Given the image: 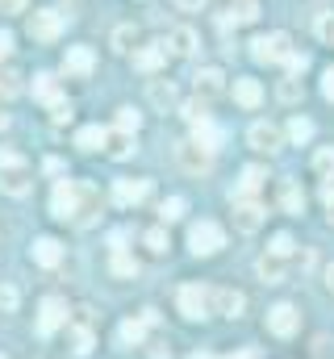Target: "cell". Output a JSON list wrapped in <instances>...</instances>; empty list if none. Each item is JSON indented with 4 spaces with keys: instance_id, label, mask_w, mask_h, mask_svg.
Segmentation results:
<instances>
[{
    "instance_id": "cell-1",
    "label": "cell",
    "mask_w": 334,
    "mask_h": 359,
    "mask_svg": "<svg viewBox=\"0 0 334 359\" xmlns=\"http://www.w3.org/2000/svg\"><path fill=\"white\" fill-rule=\"evenodd\" d=\"M250 55H255V63H288L293 38H288V34H259V38L250 42Z\"/></svg>"
},
{
    "instance_id": "cell-2",
    "label": "cell",
    "mask_w": 334,
    "mask_h": 359,
    "mask_svg": "<svg viewBox=\"0 0 334 359\" xmlns=\"http://www.w3.org/2000/svg\"><path fill=\"white\" fill-rule=\"evenodd\" d=\"M188 247H192V255H218L226 247V234H222L218 222H196L188 230Z\"/></svg>"
},
{
    "instance_id": "cell-3",
    "label": "cell",
    "mask_w": 334,
    "mask_h": 359,
    "mask_svg": "<svg viewBox=\"0 0 334 359\" xmlns=\"http://www.w3.org/2000/svg\"><path fill=\"white\" fill-rule=\"evenodd\" d=\"M175 163H180V172H188V176H205V172L213 168V151H205L201 142H180V147H175Z\"/></svg>"
},
{
    "instance_id": "cell-4",
    "label": "cell",
    "mask_w": 334,
    "mask_h": 359,
    "mask_svg": "<svg viewBox=\"0 0 334 359\" xmlns=\"http://www.w3.org/2000/svg\"><path fill=\"white\" fill-rule=\"evenodd\" d=\"M230 205H234V230L239 234H255L259 226H263V205L255 201V196H230Z\"/></svg>"
},
{
    "instance_id": "cell-5",
    "label": "cell",
    "mask_w": 334,
    "mask_h": 359,
    "mask_svg": "<svg viewBox=\"0 0 334 359\" xmlns=\"http://www.w3.org/2000/svg\"><path fill=\"white\" fill-rule=\"evenodd\" d=\"M175 305H180L184 318L201 322V318L209 313V288H201V284H184V288L175 292Z\"/></svg>"
},
{
    "instance_id": "cell-6",
    "label": "cell",
    "mask_w": 334,
    "mask_h": 359,
    "mask_svg": "<svg viewBox=\"0 0 334 359\" xmlns=\"http://www.w3.org/2000/svg\"><path fill=\"white\" fill-rule=\"evenodd\" d=\"M76 205H80V184L59 180V184H55V196H51V213H55L59 222H67V217H76Z\"/></svg>"
},
{
    "instance_id": "cell-7",
    "label": "cell",
    "mask_w": 334,
    "mask_h": 359,
    "mask_svg": "<svg viewBox=\"0 0 334 359\" xmlns=\"http://www.w3.org/2000/svg\"><path fill=\"white\" fill-rule=\"evenodd\" d=\"M247 309V297L239 288H213L209 292V313H222V318H243Z\"/></svg>"
},
{
    "instance_id": "cell-8",
    "label": "cell",
    "mask_w": 334,
    "mask_h": 359,
    "mask_svg": "<svg viewBox=\"0 0 334 359\" xmlns=\"http://www.w3.org/2000/svg\"><path fill=\"white\" fill-rule=\"evenodd\" d=\"M297 326H301V313H297V305L280 301V305H272V309H267V330H272V334L288 339V334H297Z\"/></svg>"
},
{
    "instance_id": "cell-9",
    "label": "cell",
    "mask_w": 334,
    "mask_h": 359,
    "mask_svg": "<svg viewBox=\"0 0 334 359\" xmlns=\"http://www.w3.org/2000/svg\"><path fill=\"white\" fill-rule=\"evenodd\" d=\"M59 29H63V17H59L55 8H38V13L29 17V38H34V42H55Z\"/></svg>"
},
{
    "instance_id": "cell-10",
    "label": "cell",
    "mask_w": 334,
    "mask_h": 359,
    "mask_svg": "<svg viewBox=\"0 0 334 359\" xmlns=\"http://www.w3.org/2000/svg\"><path fill=\"white\" fill-rule=\"evenodd\" d=\"M59 326H67V305H63L59 297H46V301H42V309H38V334H42V339H51Z\"/></svg>"
},
{
    "instance_id": "cell-11",
    "label": "cell",
    "mask_w": 334,
    "mask_h": 359,
    "mask_svg": "<svg viewBox=\"0 0 334 359\" xmlns=\"http://www.w3.org/2000/svg\"><path fill=\"white\" fill-rule=\"evenodd\" d=\"M92 67H96V55H92L88 46H67V55H63V72H67L72 80H88Z\"/></svg>"
},
{
    "instance_id": "cell-12",
    "label": "cell",
    "mask_w": 334,
    "mask_h": 359,
    "mask_svg": "<svg viewBox=\"0 0 334 359\" xmlns=\"http://www.w3.org/2000/svg\"><path fill=\"white\" fill-rule=\"evenodd\" d=\"M29 255H34V264H38V268H59V264H63V243H59V238H51V234H42V238H34Z\"/></svg>"
},
{
    "instance_id": "cell-13",
    "label": "cell",
    "mask_w": 334,
    "mask_h": 359,
    "mask_svg": "<svg viewBox=\"0 0 334 359\" xmlns=\"http://www.w3.org/2000/svg\"><path fill=\"white\" fill-rule=\"evenodd\" d=\"M151 196V180H117L113 184V201L117 205H142Z\"/></svg>"
},
{
    "instance_id": "cell-14",
    "label": "cell",
    "mask_w": 334,
    "mask_h": 359,
    "mask_svg": "<svg viewBox=\"0 0 334 359\" xmlns=\"http://www.w3.org/2000/svg\"><path fill=\"white\" fill-rule=\"evenodd\" d=\"M247 142L255 147V151H267V155H272V151H280L284 138H280V130H276L272 121H255V126L247 130Z\"/></svg>"
},
{
    "instance_id": "cell-15",
    "label": "cell",
    "mask_w": 334,
    "mask_h": 359,
    "mask_svg": "<svg viewBox=\"0 0 334 359\" xmlns=\"http://www.w3.org/2000/svg\"><path fill=\"white\" fill-rule=\"evenodd\" d=\"M96 213H100V192L92 188V184H80V205H76V226H92L96 222Z\"/></svg>"
},
{
    "instance_id": "cell-16",
    "label": "cell",
    "mask_w": 334,
    "mask_h": 359,
    "mask_svg": "<svg viewBox=\"0 0 334 359\" xmlns=\"http://www.w3.org/2000/svg\"><path fill=\"white\" fill-rule=\"evenodd\" d=\"M226 88V76H222V67H201L196 72V96L201 100H213V96H222Z\"/></svg>"
},
{
    "instance_id": "cell-17",
    "label": "cell",
    "mask_w": 334,
    "mask_h": 359,
    "mask_svg": "<svg viewBox=\"0 0 334 359\" xmlns=\"http://www.w3.org/2000/svg\"><path fill=\"white\" fill-rule=\"evenodd\" d=\"M163 63H167V46H163V42H151V46L134 50V67H138V72H147V76H151V72H159Z\"/></svg>"
},
{
    "instance_id": "cell-18",
    "label": "cell",
    "mask_w": 334,
    "mask_h": 359,
    "mask_svg": "<svg viewBox=\"0 0 334 359\" xmlns=\"http://www.w3.org/2000/svg\"><path fill=\"white\" fill-rule=\"evenodd\" d=\"M276 201H280V209H284V213H301V209H305V192H301V184H297V180H280Z\"/></svg>"
},
{
    "instance_id": "cell-19",
    "label": "cell",
    "mask_w": 334,
    "mask_h": 359,
    "mask_svg": "<svg viewBox=\"0 0 334 359\" xmlns=\"http://www.w3.org/2000/svg\"><path fill=\"white\" fill-rule=\"evenodd\" d=\"M163 46L171 50V55H175V59H188V55L196 50V34H192L188 25H175V29L167 34V42H163Z\"/></svg>"
},
{
    "instance_id": "cell-20",
    "label": "cell",
    "mask_w": 334,
    "mask_h": 359,
    "mask_svg": "<svg viewBox=\"0 0 334 359\" xmlns=\"http://www.w3.org/2000/svg\"><path fill=\"white\" fill-rule=\"evenodd\" d=\"M0 192H8V196H25V192H29V172H25V168H8V172H0Z\"/></svg>"
},
{
    "instance_id": "cell-21",
    "label": "cell",
    "mask_w": 334,
    "mask_h": 359,
    "mask_svg": "<svg viewBox=\"0 0 334 359\" xmlns=\"http://www.w3.org/2000/svg\"><path fill=\"white\" fill-rule=\"evenodd\" d=\"M259 17V0H234L230 8H226V25L234 21V25H250Z\"/></svg>"
},
{
    "instance_id": "cell-22",
    "label": "cell",
    "mask_w": 334,
    "mask_h": 359,
    "mask_svg": "<svg viewBox=\"0 0 334 359\" xmlns=\"http://www.w3.org/2000/svg\"><path fill=\"white\" fill-rule=\"evenodd\" d=\"M255 271H259V280H267V284H280V280H284V259L267 251V255L255 264Z\"/></svg>"
},
{
    "instance_id": "cell-23",
    "label": "cell",
    "mask_w": 334,
    "mask_h": 359,
    "mask_svg": "<svg viewBox=\"0 0 334 359\" xmlns=\"http://www.w3.org/2000/svg\"><path fill=\"white\" fill-rule=\"evenodd\" d=\"M234 100H239L243 109H255V104L263 100V88H259V80H234Z\"/></svg>"
},
{
    "instance_id": "cell-24",
    "label": "cell",
    "mask_w": 334,
    "mask_h": 359,
    "mask_svg": "<svg viewBox=\"0 0 334 359\" xmlns=\"http://www.w3.org/2000/svg\"><path fill=\"white\" fill-rule=\"evenodd\" d=\"M192 142H201L205 151H218V142H222V130H218L213 121H196V126H192Z\"/></svg>"
},
{
    "instance_id": "cell-25",
    "label": "cell",
    "mask_w": 334,
    "mask_h": 359,
    "mask_svg": "<svg viewBox=\"0 0 334 359\" xmlns=\"http://www.w3.org/2000/svg\"><path fill=\"white\" fill-rule=\"evenodd\" d=\"M147 96H151L155 109H171V104H175V88H171V80H151Z\"/></svg>"
},
{
    "instance_id": "cell-26",
    "label": "cell",
    "mask_w": 334,
    "mask_h": 359,
    "mask_svg": "<svg viewBox=\"0 0 334 359\" xmlns=\"http://www.w3.org/2000/svg\"><path fill=\"white\" fill-rule=\"evenodd\" d=\"M105 151H109L113 159H126V155L134 151V134H121V130H117V134H105Z\"/></svg>"
},
{
    "instance_id": "cell-27",
    "label": "cell",
    "mask_w": 334,
    "mask_h": 359,
    "mask_svg": "<svg viewBox=\"0 0 334 359\" xmlns=\"http://www.w3.org/2000/svg\"><path fill=\"white\" fill-rule=\"evenodd\" d=\"M76 147L80 151H100L105 147V130L100 126H84L80 134H76Z\"/></svg>"
},
{
    "instance_id": "cell-28",
    "label": "cell",
    "mask_w": 334,
    "mask_h": 359,
    "mask_svg": "<svg viewBox=\"0 0 334 359\" xmlns=\"http://www.w3.org/2000/svg\"><path fill=\"white\" fill-rule=\"evenodd\" d=\"M21 72H13V67H0V96L4 100H13V96H21Z\"/></svg>"
},
{
    "instance_id": "cell-29",
    "label": "cell",
    "mask_w": 334,
    "mask_h": 359,
    "mask_svg": "<svg viewBox=\"0 0 334 359\" xmlns=\"http://www.w3.org/2000/svg\"><path fill=\"white\" fill-rule=\"evenodd\" d=\"M134 42H138V29H134V25H117V29H113V50H117V55H130Z\"/></svg>"
},
{
    "instance_id": "cell-30",
    "label": "cell",
    "mask_w": 334,
    "mask_h": 359,
    "mask_svg": "<svg viewBox=\"0 0 334 359\" xmlns=\"http://www.w3.org/2000/svg\"><path fill=\"white\" fill-rule=\"evenodd\" d=\"M314 172L322 180H334V147H318L314 151Z\"/></svg>"
},
{
    "instance_id": "cell-31",
    "label": "cell",
    "mask_w": 334,
    "mask_h": 359,
    "mask_svg": "<svg viewBox=\"0 0 334 359\" xmlns=\"http://www.w3.org/2000/svg\"><path fill=\"white\" fill-rule=\"evenodd\" d=\"M263 188V172L259 168H243V180H239V192L234 196H255Z\"/></svg>"
},
{
    "instance_id": "cell-32",
    "label": "cell",
    "mask_w": 334,
    "mask_h": 359,
    "mask_svg": "<svg viewBox=\"0 0 334 359\" xmlns=\"http://www.w3.org/2000/svg\"><path fill=\"white\" fill-rule=\"evenodd\" d=\"M109 268H113L117 280H134V276H138V264H134L126 251H113V264H109Z\"/></svg>"
},
{
    "instance_id": "cell-33",
    "label": "cell",
    "mask_w": 334,
    "mask_h": 359,
    "mask_svg": "<svg viewBox=\"0 0 334 359\" xmlns=\"http://www.w3.org/2000/svg\"><path fill=\"white\" fill-rule=\"evenodd\" d=\"M288 138H293L297 147L309 142V138H314V121H309V117H293V121H288Z\"/></svg>"
},
{
    "instance_id": "cell-34",
    "label": "cell",
    "mask_w": 334,
    "mask_h": 359,
    "mask_svg": "<svg viewBox=\"0 0 334 359\" xmlns=\"http://www.w3.org/2000/svg\"><path fill=\"white\" fill-rule=\"evenodd\" d=\"M142 334H147V322H134V318H130V322H121V330H117V339H121L126 347H130V343L138 347V343H142Z\"/></svg>"
},
{
    "instance_id": "cell-35",
    "label": "cell",
    "mask_w": 334,
    "mask_h": 359,
    "mask_svg": "<svg viewBox=\"0 0 334 359\" xmlns=\"http://www.w3.org/2000/svg\"><path fill=\"white\" fill-rule=\"evenodd\" d=\"M184 121H188V126L209 121V100H201V96H196V100H188V104H184Z\"/></svg>"
},
{
    "instance_id": "cell-36",
    "label": "cell",
    "mask_w": 334,
    "mask_h": 359,
    "mask_svg": "<svg viewBox=\"0 0 334 359\" xmlns=\"http://www.w3.org/2000/svg\"><path fill=\"white\" fill-rule=\"evenodd\" d=\"M67 339H72V351H76V355H88V351H92V330H88V326H76Z\"/></svg>"
},
{
    "instance_id": "cell-37",
    "label": "cell",
    "mask_w": 334,
    "mask_h": 359,
    "mask_svg": "<svg viewBox=\"0 0 334 359\" xmlns=\"http://www.w3.org/2000/svg\"><path fill=\"white\" fill-rule=\"evenodd\" d=\"M159 217L163 222H180L184 217V196H167L163 205H159Z\"/></svg>"
},
{
    "instance_id": "cell-38",
    "label": "cell",
    "mask_w": 334,
    "mask_h": 359,
    "mask_svg": "<svg viewBox=\"0 0 334 359\" xmlns=\"http://www.w3.org/2000/svg\"><path fill=\"white\" fill-rule=\"evenodd\" d=\"M138 126H142V117L134 109H117V130L121 134H138Z\"/></svg>"
},
{
    "instance_id": "cell-39",
    "label": "cell",
    "mask_w": 334,
    "mask_h": 359,
    "mask_svg": "<svg viewBox=\"0 0 334 359\" xmlns=\"http://www.w3.org/2000/svg\"><path fill=\"white\" fill-rule=\"evenodd\" d=\"M34 96L38 100H55L59 92H55V76H34Z\"/></svg>"
},
{
    "instance_id": "cell-40",
    "label": "cell",
    "mask_w": 334,
    "mask_h": 359,
    "mask_svg": "<svg viewBox=\"0 0 334 359\" xmlns=\"http://www.w3.org/2000/svg\"><path fill=\"white\" fill-rule=\"evenodd\" d=\"M147 247H151V255H163V251H167V230H163V226L147 230Z\"/></svg>"
},
{
    "instance_id": "cell-41",
    "label": "cell",
    "mask_w": 334,
    "mask_h": 359,
    "mask_svg": "<svg viewBox=\"0 0 334 359\" xmlns=\"http://www.w3.org/2000/svg\"><path fill=\"white\" fill-rule=\"evenodd\" d=\"M314 29H318L322 38H330V42H334V17H330V8H318V17H314Z\"/></svg>"
},
{
    "instance_id": "cell-42",
    "label": "cell",
    "mask_w": 334,
    "mask_h": 359,
    "mask_svg": "<svg viewBox=\"0 0 334 359\" xmlns=\"http://www.w3.org/2000/svg\"><path fill=\"white\" fill-rule=\"evenodd\" d=\"M280 100H284V104H297V100H301V84H297L293 76L280 80Z\"/></svg>"
},
{
    "instance_id": "cell-43",
    "label": "cell",
    "mask_w": 334,
    "mask_h": 359,
    "mask_svg": "<svg viewBox=\"0 0 334 359\" xmlns=\"http://www.w3.org/2000/svg\"><path fill=\"white\" fill-rule=\"evenodd\" d=\"M46 104H51V117H55V121H72V100L55 96V100H46Z\"/></svg>"
},
{
    "instance_id": "cell-44",
    "label": "cell",
    "mask_w": 334,
    "mask_h": 359,
    "mask_svg": "<svg viewBox=\"0 0 334 359\" xmlns=\"http://www.w3.org/2000/svg\"><path fill=\"white\" fill-rule=\"evenodd\" d=\"M267 251H272V255H280V259H288V255H293V234H276Z\"/></svg>"
},
{
    "instance_id": "cell-45",
    "label": "cell",
    "mask_w": 334,
    "mask_h": 359,
    "mask_svg": "<svg viewBox=\"0 0 334 359\" xmlns=\"http://www.w3.org/2000/svg\"><path fill=\"white\" fill-rule=\"evenodd\" d=\"M17 301H21V297H17V288H13V284H0V313H13V309H17Z\"/></svg>"
},
{
    "instance_id": "cell-46",
    "label": "cell",
    "mask_w": 334,
    "mask_h": 359,
    "mask_svg": "<svg viewBox=\"0 0 334 359\" xmlns=\"http://www.w3.org/2000/svg\"><path fill=\"white\" fill-rule=\"evenodd\" d=\"M322 96H326V100H334V67H326V72H322Z\"/></svg>"
},
{
    "instance_id": "cell-47",
    "label": "cell",
    "mask_w": 334,
    "mask_h": 359,
    "mask_svg": "<svg viewBox=\"0 0 334 359\" xmlns=\"http://www.w3.org/2000/svg\"><path fill=\"white\" fill-rule=\"evenodd\" d=\"M305 67H309V59H305V55H297V50H293V55H288V72H293V76H297V72H305Z\"/></svg>"
},
{
    "instance_id": "cell-48",
    "label": "cell",
    "mask_w": 334,
    "mask_h": 359,
    "mask_svg": "<svg viewBox=\"0 0 334 359\" xmlns=\"http://www.w3.org/2000/svg\"><path fill=\"white\" fill-rule=\"evenodd\" d=\"M0 168H4V172H8V168H25V163H21V159H17V155H13V151H0Z\"/></svg>"
},
{
    "instance_id": "cell-49",
    "label": "cell",
    "mask_w": 334,
    "mask_h": 359,
    "mask_svg": "<svg viewBox=\"0 0 334 359\" xmlns=\"http://www.w3.org/2000/svg\"><path fill=\"white\" fill-rule=\"evenodd\" d=\"M322 201H326V209H330V222H334V184H330V180L322 184Z\"/></svg>"
},
{
    "instance_id": "cell-50",
    "label": "cell",
    "mask_w": 334,
    "mask_h": 359,
    "mask_svg": "<svg viewBox=\"0 0 334 359\" xmlns=\"http://www.w3.org/2000/svg\"><path fill=\"white\" fill-rule=\"evenodd\" d=\"M0 13H25V0H0Z\"/></svg>"
},
{
    "instance_id": "cell-51",
    "label": "cell",
    "mask_w": 334,
    "mask_h": 359,
    "mask_svg": "<svg viewBox=\"0 0 334 359\" xmlns=\"http://www.w3.org/2000/svg\"><path fill=\"white\" fill-rule=\"evenodd\" d=\"M8 50H13V34L0 29V59H8Z\"/></svg>"
},
{
    "instance_id": "cell-52",
    "label": "cell",
    "mask_w": 334,
    "mask_h": 359,
    "mask_svg": "<svg viewBox=\"0 0 334 359\" xmlns=\"http://www.w3.org/2000/svg\"><path fill=\"white\" fill-rule=\"evenodd\" d=\"M171 4H175V8H184V13H192V8H201L205 0H171Z\"/></svg>"
},
{
    "instance_id": "cell-53",
    "label": "cell",
    "mask_w": 334,
    "mask_h": 359,
    "mask_svg": "<svg viewBox=\"0 0 334 359\" xmlns=\"http://www.w3.org/2000/svg\"><path fill=\"white\" fill-rule=\"evenodd\" d=\"M151 359H171V347H163V343H155V347H151Z\"/></svg>"
},
{
    "instance_id": "cell-54",
    "label": "cell",
    "mask_w": 334,
    "mask_h": 359,
    "mask_svg": "<svg viewBox=\"0 0 334 359\" xmlns=\"http://www.w3.org/2000/svg\"><path fill=\"white\" fill-rule=\"evenodd\" d=\"M326 288H330V292H334V264H330V268H326Z\"/></svg>"
},
{
    "instance_id": "cell-55",
    "label": "cell",
    "mask_w": 334,
    "mask_h": 359,
    "mask_svg": "<svg viewBox=\"0 0 334 359\" xmlns=\"http://www.w3.org/2000/svg\"><path fill=\"white\" fill-rule=\"evenodd\" d=\"M230 359H259L255 351H239V355H230Z\"/></svg>"
},
{
    "instance_id": "cell-56",
    "label": "cell",
    "mask_w": 334,
    "mask_h": 359,
    "mask_svg": "<svg viewBox=\"0 0 334 359\" xmlns=\"http://www.w3.org/2000/svg\"><path fill=\"white\" fill-rule=\"evenodd\" d=\"M0 130H8V113H0Z\"/></svg>"
},
{
    "instance_id": "cell-57",
    "label": "cell",
    "mask_w": 334,
    "mask_h": 359,
    "mask_svg": "<svg viewBox=\"0 0 334 359\" xmlns=\"http://www.w3.org/2000/svg\"><path fill=\"white\" fill-rule=\"evenodd\" d=\"M192 359H213V355H205V351H196V355H192Z\"/></svg>"
},
{
    "instance_id": "cell-58",
    "label": "cell",
    "mask_w": 334,
    "mask_h": 359,
    "mask_svg": "<svg viewBox=\"0 0 334 359\" xmlns=\"http://www.w3.org/2000/svg\"><path fill=\"white\" fill-rule=\"evenodd\" d=\"M0 359H8V355H0Z\"/></svg>"
}]
</instances>
